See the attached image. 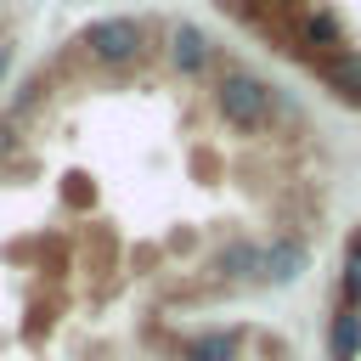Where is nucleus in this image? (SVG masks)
Instances as JSON below:
<instances>
[{"instance_id":"8","label":"nucleus","mask_w":361,"mask_h":361,"mask_svg":"<svg viewBox=\"0 0 361 361\" xmlns=\"http://www.w3.org/2000/svg\"><path fill=\"white\" fill-rule=\"evenodd\" d=\"M327 350H333V361H355V355H361V310H350V305L333 310V322H327Z\"/></svg>"},{"instance_id":"6","label":"nucleus","mask_w":361,"mask_h":361,"mask_svg":"<svg viewBox=\"0 0 361 361\" xmlns=\"http://www.w3.org/2000/svg\"><path fill=\"white\" fill-rule=\"evenodd\" d=\"M209 271H214L220 282H259V243H254V237L220 243L214 259H209Z\"/></svg>"},{"instance_id":"3","label":"nucleus","mask_w":361,"mask_h":361,"mask_svg":"<svg viewBox=\"0 0 361 361\" xmlns=\"http://www.w3.org/2000/svg\"><path fill=\"white\" fill-rule=\"evenodd\" d=\"M305 265H310V248H305L299 237L282 231V237L259 243V282H265V288H288V282H299Z\"/></svg>"},{"instance_id":"4","label":"nucleus","mask_w":361,"mask_h":361,"mask_svg":"<svg viewBox=\"0 0 361 361\" xmlns=\"http://www.w3.org/2000/svg\"><path fill=\"white\" fill-rule=\"evenodd\" d=\"M293 45L310 51L316 62H327V56L344 51V23H338L327 6H310V11H299V23H293Z\"/></svg>"},{"instance_id":"2","label":"nucleus","mask_w":361,"mask_h":361,"mask_svg":"<svg viewBox=\"0 0 361 361\" xmlns=\"http://www.w3.org/2000/svg\"><path fill=\"white\" fill-rule=\"evenodd\" d=\"M79 45H85V56H90L96 68L118 73V68H135V62H141L147 28H141L135 17H96V23L79 34Z\"/></svg>"},{"instance_id":"12","label":"nucleus","mask_w":361,"mask_h":361,"mask_svg":"<svg viewBox=\"0 0 361 361\" xmlns=\"http://www.w3.org/2000/svg\"><path fill=\"white\" fill-rule=\"evenodd\" d=\"M6 68H11V45H0V79H6Z\"/></svg>"},{"instance_id":"1","label":"nucleus","mask_w":361,"mask_h":361,"mask_svg":"<svg viewBox=\"0 0 361 361\" xmlns=\"http://www.w3.org/2000/svg\"><path fill=\"white\" fill-rule=\"evenodd\" d=\"M209 102H214V113H220L231 130H259V124L276 113V85L259 79L254 68H220Z\"/></svg>"},{"instance_id":"7","label":"nucleus","mask_w":361,"mask_h":361,"mask_svg":"<svg viewBox=\"0 0 361 361\" xmlns=\"http://www.w3.org/2000/svg\"><path fill=\"white\" fill-rule=\"evenodd\" d=\"M237 350H243L237 327H203L180 338V361H237Z\"/></svg>"},{"instance_id":"11","label":"nucleus","mask_w":361,"mask_h":361,"mask_svg":"<svg viewBox=\"0 0 361 361\" xmlns=\"http://www.w3.org/2000/svg\"><path fill=\"white\" fill-rule=\"evenodd\" d=\"M17 152V118H0V158Z\"/></svg>"},{"instance_id":"10","label":"nucleus","mask_w":361,"mask_h":361,"mask_svg":"<svg viewBox=\"0 0 361 361\" xmlns=\"http://www.w3.org/2000/svg\"><path fill=\"white\" fill-rule=\"evenodd\" d=\"M338 288H344V305L355 310V305H361V237H350V248H344V276H338Z\"/></svg>"},{"instance_id":"9","label":"nucleus","mask_w":361,"mask_h":361,"mask_svg":"<svg viewBox=\"0 0 361 361\" xmlns=\"http://www.w3.org/2000/svg\"><path fill=\"white\" fill-rule=\"evenodd\" d=\"M316 73H322L344 102H361V51H338V56L316 62Z\"/></svg>"},{"instance_id":"5","label":"nucleus","mask_w":361,"mask_h":361,"mask_svg":"<svg viewBox=\"0 0 361 361\" xmlns=\"http://www.w3.org/2000/svg\"><path fill=\"white\" fill-rule=\"evenodd\" d=\"M169 68L180 79H203L214 68V39L197 28V23H175L169 28Z\"/></svg>"}]
</instances>
